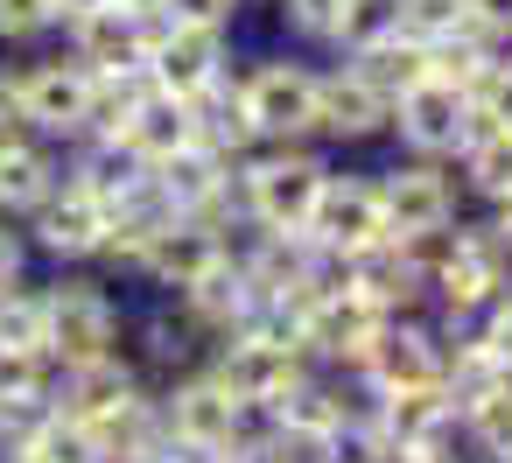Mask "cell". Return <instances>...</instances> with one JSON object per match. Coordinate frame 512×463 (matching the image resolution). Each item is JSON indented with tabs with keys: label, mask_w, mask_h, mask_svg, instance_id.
Returning a JSON list of instances; mask_svg holds the SVG:
<instances>
[{
	"label": "cell",
	"mask_w": 512,
	"mask_h": 463,
	"mask_svg": "<svg viewBox=\"0 0 512 463\" xmlns=\"http://www.w3.org/2000/svg\"><path fill=\"white\" fill-rule=\"evenodd\" d=\"M0 351H43V281L0 295Z\"/></svg>",
	"instance_id": "83f0119b"
},
{
	"label": "cell",
	"mask_w": 512,
	"mask_h": 463,
	"mask_svg": "<svg viewBox=\"0 0 512 463\" xmlns=\"http://www.w3.org/2000/svg\"><path fill=\"white\" fill-rule=\"evenodd\" d=\"M470 15H477V22H484V29L512 50V0H470Z\"/></svg>",
	"instance_id": "d590c367"
},
{
	"label": "cell",
	"mask_w": 512,
	"mask_h": 463,
	"mask_svg": "<svg viewBox=\"0 0 512 463\" xmlns=\"http://www.w3.org/2000/svg\"><path fill=\"white\" fill-rule=\"evenodd\" d=\"M372 421H379V435H386L393 449H449V442H463V421H456V407H449L442 386H400V393H379Z\"/></svg>",
	"instance_id": "e0dca14e"
},
{
	"label": "cell",
	"mask_w": 512,
	"mask_h": 463,
	"mask_svg": "<svg viewBox=\"0 0 512 463\" xmlns=\"http://www.w3.org/2000/svg\"><path fill=\"white\" fill-rule=\"evenodd\" d=\"M400 449L379 435V421H351V428H337V442L323 449V463H393Z\"/></svg>",
	"instance_id": "4dcf8cb0"
},
{
	"label": "cell",
	"mask_w": 512,
	"mask_h": 463,
	"mask_svg": "<svg viewBox=\"0 0 512 463\" xmlns=\"http://www.w3.org/2000/svg\"><path fill=\"white\" fill-rule=\"evenodd\" d=\"M120 344H127V309H120V295L99 274L64 267L57 281H43V351L57 365L113 358Z\"/></svg>",
	"instance_id": "7a4b0ae2"
},
{
	"label": "cell",
	"mask_w": 512,
	"mask_h": 463,
	"mask_svg": "<svg viewBox=\"0 0 512 463\" xmlns=\"http://www.w3.org/2000/svg\"><path fill=\"white\" fill-rule=\"evenodd\" d=\"M449 169H456L463 204H477V211L505 204V197H512V134L491 127L484 113H470V134H463V148H456Z\"/></svg>",
	"instance_id": "ffe728a7"
},
{
	"label": "cell",
	"mask_w": 512,
	"mask_h": 463,
	"mask_svg": "<svg viewBox=\"0 0 512 463\" xmlns=\"http://www.w3.org/2000/svg\"><path fill=\"white\" fill-rule=\"evenodd\" d=\"M337 64H351L386 106L400 99V92H414L421 78H428V43L414 36V29H400V36H386V43H372L365 57H337Z\"/></svg>",
	"instance_id": "603a6c76"
},
{
	"label": "cell",
	"mask_w": 512,
	"mask_h": 463,
	"mask_svg": "<svg viewBox=\"0 0 512 463\" xmlns=\"http://www.w3.org/2000/svg\"><path fill=\"white\" fill-rule=\"evenodd\" d=\"M274 8H281V29H288L295 43H309V50H323V57H330L351 0H274Z\"/></svg>",
	"instance_id": "4316f807"
},
{
	"label": "cell",
	"mask_w": 512,
	"mask_h": 463,
	"mask_svg": "<svg viewBox=\"0 0 512 463\" xmlns=\"http://www.w3.org/2000/svg\"><path fill=\"white\" fill-rule=\"evenodd\" d=\"M22 113H29V134L50 141V148H71L85 141V113H92V71H78L64 50L57 57H22Z\"/></svg>",
	"instance_id": "ba28073f"
},
{
	"label": "cell",
	"mask_w": 512,
	"mask_h": 463,
	"mask_svg": "<svg viewBox=\"0 0 512 463\" xmlns=\"http://www.w3.org/2000/svg\"><path fill=\"white\" fill-rule=\"evenodd\" d=\"M316 78H323V64L302 50H260V57L232 64V85H239L260 141H309L316 134Z\"/></svg>",
	"instance_id": "3957f363"
},
{
	"label": "cell",
	"mask_w": 512,
	"mask_h": 463,
	"mask_svg": "<svg viewBox=\"0 0 512 463\" xmlns=\"http://www.w3.org/2000/svg\"><path fill=\"white\" fill-rule=\"evenodd\" d=\"M470 92H456V85H442V78H421L414 92H400L393 99V127H386V141L400 148V155H428V162H456V148H463V134H470Z\"/></svg>",
	"instance_id": "30bf717a"
},
{
	"label": "cell",
	"mask_w": 512,
	"mask_h": 463,
	"mask_svg": "<svg viewBox=\"0 0 512 463\" xmlns=\"http://www.w3.org/2000/svg\"><path fill=\"white\" fill-rule=\"evenodd\" d=\"M470 106H477L491 127H505V134H512V50H498V57L470 78Z\"/></svg>",
	"instance_id": "f546056e"
},
{
	"label": "cell",
	"mask_w": 512,
	"mask_h": 463,
	"mask_svg": "<svg viewBox=\"0 0 512 463\" xmlns=\"http://www.w3.org/2000/svg\"><path fill=\"white\" fill-rule=\"evenodd\" d=\"M232 183H239L246 225H260V232H309L316 197L330 183V155L309 148V141H267V148H253L232 169Z\"/></svg>",
	"instance_id": "6da1fadb"
},
{
	"label": "cell",
	"mask_w": 512,
	"mask_h": 463,
	"mask_svg": "<svg viewBox=\"0 0 512 463\" xmlns=\"http://www.w3.org/2000/svg\"><path fill=\"white\" fill-rule=\"evenodd\" d=\"M22 239H29V253L57 260V274H64V267H99V246H106V211L64 183V190H57V197H50V204L22 225Z\"/></svg>",
	"instance_id": "2e32d148"
},
{
	"label": "cell",
	"mask_w": 512,
	"mask_h": 463,
	"mask_svg": "<svg viewBox=\"0 0 512 463\" xmlns=\"http://www.w3.org/2000/svg\"><path fill=\"white\" fill-rule=\"evenodd\" d=\"M211 372L225 379V393L232 400H246V407H260V414H274L302 379H309V358L295 351V344H281V337H260V330H232V337H218V351H211Z\"/></svg>",
	"instance_id": "8992f818"
},
{
	"label": "cell",
	"mask_w": 512,
	"mask_h": 463,
	"mask_svg": "<svg viewBox=\"0 0 512 463\" xmlns=\"http://www.w3.org/2000/svg\"><path fill=\"white\" fill-rule=\"evenodd\" d=\"M386 36H400V0H351L330 57H365V50L386 43Z\"/></svg>",
	"instance_id": "484cf974"
},
{
	"label": "cell",
	"mask_w": 512,
	"mask_h": 463,
	"mask_svg": "<svg viewBox=\"0 0 512 463\" xmlns=\"http://www.w3.org/2000/svg\"><path fill=\"white\" fill-rule=\"evenodd\" d=\"M113 148H127L141 169H162L169 155H183V148H190V99L148 92V99L134 106V120L120 127V141H113Z\"/></svg>",
	"instance_id": "7402d4cb"
},
{
	"label": "cell",
	"mask_w": 512,
	"mask_h": 463,
	"mask_svg": "<svg viewBox=\"0 0 512 463\" xmlns=\"http://www.w3.org/2000/svg\"><path fill=\"white\" fill-rule=\"evenodd\" d=\"M22 281H29V239H22V225L0 218V295L22 288Z\"/></svg>",
	"instance_id": "e575fe53"
},
{
	"label": "cell",
	"mask_w": 512,
	"mask_h": 463,
	"mask_svg": "<svg viewBox=\"0 0 512 463\" xmlns=\"http://www.w3.org/2000/svg\"><path fill=\"white\" fill-rule=\"evenodd\" d=\"M141 393H148V379L134 372L127 351H113V358H85V365H64V372H57V414L85 421L92 435H99L106 421H120Z\"/></svg>",
	"instance_id": "9a60e30c"
},
{
	"label": "cell",
	"mask_w": 512,
	"mask_h": 463,
	"mask_svg": "<svg viewBox=\"0 0 512 463\" xmlns=\"http://www.w3.org/2000/svg\"><path fill=\"white\" fill-rule=\"evenodd\" d=\"M484 218H491V232H498V246H505V253H512V197H505V204H491V211H484Z\"/></svg>",
	"instance_id": "8d00e7d4"
},
{
	"label": "cell",
	"mask_w": 512,
	"mask_h": 463,
	"mask_svg": "<svg viewBox=\"0 0 512 463\" xmlns=\"http://www.w3.org/2000/svg\"><path fill=\"white\" fill-rule=\"evenodd\" d=\"M141 64H148L155 92H169V99H197V92L225 85L239 57H232V29H204V22H162Z\"/></svg>",
	"instance_id": "52a82bcc"
},
{
	"label": "cell",
	"mask_w": 512,
	"mask_h": 463,
	"mask_svg": "<svg viewBox=\"0 0 512 463\" xmlns=\"http://www.w3.org/2000/svg\"><path fill=\"white\" fill-rule=\"evenodd\" d=\"M372 190H379L386 239H442L463 218L456 169L449 162H428V155H393L386 169H372Z\"/></svg>",
	"instance_id": "277c9868"
},
{
	"label": "cell",
	"mask_w": 512,
	"mask_h": 463,
	"mask_svg": "<svg viewBox=\"0 0 512 463\" xmlns=\"http://www.w3.org/2000/svg\"><path fill=\"white\" fill-rule=\"evenodd\" d=\"M169 22H204V29H232L246 0H162Z\"/></svg>",
	"instance_id": "836d02e7"
},
{
	"label": "cell",
	"mask_w": 512,
	"mask_h": 463,
	"mask_svg": "<svg viewBox=\"0 0 512 463\" xmlns=\"http://www.w3.org/2000/svg\"><path fill=\"white\" fill-rule=\"evenodd\" d=\"M379 393H400V386H442V337L428 316H386L379 337L365 344V365H358Z\"/></svg>",
	"instance_id": "5bb4252c"
},
{
	"label": "cell",
	"mask_w": 512,
	"mask_h": 463,
	"mask_svg": "<svg viewBox=\"0 0 512 463\" xmlns=\"http://www.w3.org/2000/svg\"><path fill=\"white\" fill-rule=\"evenodd\" d=\"M477 344H484V351H491V358L512 372V288H505V295H498V302L477 316Z\"/></svg>",
	"instance_id": "d6a6232c"
},
{
	"label": "cell",
	"mask_w": 512,
	"mask_h": 463,
	"mask_svg": "<svg viewBox=\"0 0 512 463\" xmlns=\"http://www.w3.org/2000/svg\"><path fill=\"white\" fill-rule=\"evenodd\" d=\"M57 36V0H0V50H29Z\"/></svg>",
	"instance_id": "f1b7e54d"
},
{
	"label": "cell",
	"mask_w": 512,
	"mask_h": 463,
	"mask_svg": "<svg viewBox=\"0 0 512 463\" xmlns=\"http://www.w3.org/2000/svg\"><path fill=\"white\" fill-rule=\"evenodd\" d=\"M309 239L337 260L365 253L386 239V218H379V190H372V169H330L323 197H316V218H309Z\"/></svg>",
	"instance_id": "7c38bea8"
},
{
	"label": "cell",
	"mask_w": 512,
	"mask_h": 463,
	"mask_svg": "<svg viewBox=\"0 0 512 463\" xmlns=\"http://www.w3.org/2000/svg\"><path fill=\"white\" fill-rule=\"evenodd\" d=\"M463 449H470L477 463H505V456H512V379H505L491 400H477V407L463 414Z\"/></svg>",
	"instance_id": "d4e9b609"
},
{
	"label": "cell",
	"mask_w": 512,
	"mask_h": 463,
	"mask_svg": "<svg viewBox=\"0 0 512 463\" xmlns=\"http://www.w3.org/2000/svg\"><path fill=\"white\" fill-rule=\"evenodd\" d=\"M393 127V106L337 57H323V78H316V148H365V141H386Z\"/></svg>",
	"instance_id": "8fae6325"
},
{
	"label": "cell",
	"mask_w": 512,
	"mask_h": 463,
	"mask_svg": "<svg viewBox=\"0 0 512 463\" xmlns=\"http://www.w3.org/2000/svg\"><path fill=\"white\" fill-rule=\"evenodd\" d=\"M120 351L134 358V372H141L148 386H169V379H183V372L211 365L218 337H211V330L190 316V302L155 295L141 316H127V344H120Z\"/></svg>",
	"instance_id": "5b68a950"
},
{
	"label": "cell",
	"mask_w": 512,
	"mask_h": 463,
	"mask_svg": "<svg viewBox=\"0 0 512 463\" xmlns=\"http://www.w3.org/2000/svg\"><path fill=\"white\" fill-rule=\"evenodd\" d=\"M8 449H29L36 463H106V449H99V435L85 428V421H71V414H43L22 442H8Z\"/></svg>",
	"instance_id": "cb8c5ba5"
},
{
	"label": "cell",
	"mask_w": 512,
	"mask_h": 463,
	"mask_svg": "<svg viewBox=\"0 0 512 463\" xmlns=\"http://www.w3.org/2000/svg\"><path fill=\"white\" fill-rule=\"evenodd\" d=\"M0 449H8V442H0Z\"/></svg>",
	"instance_id": "74e56055"
},
{
	"label": "cell",
	"mask_w": 512,
	"mask_h": 463,
	"mask_svg": "<svg viewBox=\"0 0 512 463\" xmlns=\"http://www.w3.org/2000/svg\"><path fill=\"white\" fill-rule=\"evenodd\" d=\"M218 260H225V232H218V225H204V218H176V225H162V232L141 246L134 281H141V288H155V295H190Z\"/></svg>",
	"instance_id": "4fadbf2b"
},
{
	"label": "cell",
	"mask_w": 512,
	"mask_h": 463,
	"mask_svg": "<svg viewBox=\"0 0 512 463\" xmlns=\"http://www.w3.org/2000/svg\"><path fill=\"white\" fill-rule=\"evenodd\" d=\"M64 36V57L78 64V71H134L141 57H148V29L127 15V8H92V15H78V22H64L57 29Z\"/></svg>",
	"instance_id": "ac0fdd59"
},
{
	"label": "cell",
	"mask_w": 512,
	"mask_h": 463,
	"mask_svg": "<svg viewBox=\"0 0 512 463\" xmlns=\"http://www.w3.org/2000/svg\"><path fill=\"white\" fill-rule=\"evenodd\" d=\"M190 148H204V155H218V162H232V169H239L253 148H267V141L253 134L246 99H239V85H232V78L190 99Z\"/></svg>",
	"instance_id": "44dd1931"
},
{
	"label": "cell",
	"mask_w": 512,
	"mask_h": 463,
	"mask_svg": "<svg viewBox=\"0 0 512 463\" xmlns=\"http://www.w3.org/2000/svg\"><path fill=\"white\" fill-rule=\"evenodd\" d=\"M428 260H435V239H379V246L344 260V281L379 316H421L428 309Z\"/></svg>",
	"instance_id": "9c48e42d"
},
{
	"label": "cell",
	"mask_w": 512,
	"mask_h": 463,
	"mask_svg": "<svg viewBox=\"0 0 512 463\" xmlns=\"http://www.w3.org/2000/svg\"><path fill=\"white\" fill-rule=\"evenodd\" d=\"M463 15H470V0H400V29H414V36H442Z\"/></svg>",
	"instance_id": "1f68e13d"
},
{
	"label": "cell",
	"mask_w": 512,
	"mask_h": 463,
	"mask_svg": "<svg viewBox=\"0 0 512 463\" xmlns=\"http://www.w3.org/2000/svg\"><path fill=\"white\" fill-rule=\"evenodd\" d=\"M57 190H64V148H50V141L0 148V218L8 225H29Z\"/></svg>",
	"instance_id": "d6986e66"
}]
</instances>
